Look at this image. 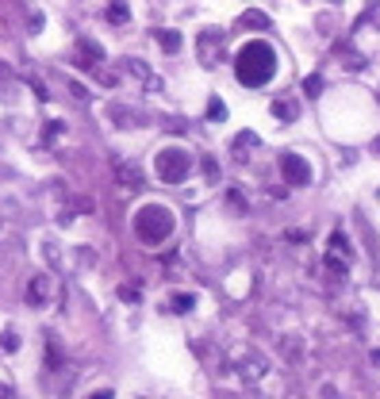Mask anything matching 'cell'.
Wrapping results in <instances>:
<instances>
[{
    "label": "cell",
    "instance_id": "obj_1",
    "mask_svg": "<svg viewBox=\"0 0 380 399\" xmlns=\"http://www.w3.org/2000/svg\"><path fill=\"white\" fill-rule=\"evenodd\" d=\"M234 77L242 88H265L277 77V50L265 39H250L234 54Z\"/></svg>",
    "mask_w": 380,
    "mask_h": 399
},
{
    "label": "cell",
    "instance_id": "obj_2",
    "mask_svg": "<svg viewBox=\"0 0 380 399\" xmlns=\"http://www.w3.org/2000/svg\"><path fill=\"white\" fill-rule=\"evenodd\" d=\"M131 227H135V238L142 246H162V242H169L177 219H173V211L162 207V204H142L135 211V219H131Z\"/></svg>",
    "mask_w": 380,
    "mask_h": 399
},
{
    "label": "cell",
    "instance_id": "obj_3",
    "mask_svg": "<svg viewBox=\"0 0 380 399\" xmlns=\"http://www.w3.org/2000/svg\"><path fill=\"white\" fill-rule=\"evenodd\" d=\"M154 177L162 185H185L192 177V154L185 146H162L154 154Z\"/></svg>",
    "mask_w": 380,
    "mask_h": 399
},
{
    "label": "cell",
    "instance_id": "obj_4",
    "mask_svg": "<svg viewBox=\"0 0 380 399\" xmlns=\"http://www.w3.org/2000/svg\"><path fill=\"white\" fill-rule=\"evenodd\" d=\"M322 265H327V273H331L334 281H342V276L350 273V242H346V234H342V231H334V234H331Z\"/></svg>",
    "mask_w": 380,
    "mask_h": 399
},
{
    "label": "cell",
    "instance_id": "obj_5",
    "mask_svg": "<svg viewBox=\"0 0 380 399\" xmlns=\"http://www.w3.org/2000/svg\"><path fill=\"white\" fill-rule=\"evenodd\" d=\"M281 177H284V185H292V188H307L312 185V166H307V157H300V154H281Z\"/></svg>",
    "mask_w": 380,
    "mask_h": 399
},
{
    "label": "cell",
    "instance_id": "obj_6",
    "mask_svg": "<svg viewBox=\"0 0 380 399\" xmlns=\"http://www.w3.org/2000/svg\"><path fill=\"white\" fill-rule=\"evenodd\" d=\"M54 292H58V288H54V281H50L47 273H35L27 281V296H23V300H27V307H50V303H54Z\"/></svg>",
    "mask_w": 380,
    "mask_h": 399
},
{
    "label": "cell",
    "instance_id": "obj_7",
    "mask_svg": "<svg viewBox=\"0 0 380 399\" xmlns=\"http://www.w3.org/2000/svg\"><path fill=\"white\" fill-rule=\"evenodd\" d=\"M100 62H104V50H100V42L81 39L77 47H73V66H77V69H100Z\"/></svg>",
    "mask_w": 380,
    "mask_h": 399
},
{
    "label": "cell",
    "instance_id": "obj_8",
    "mask_svg": "<svg viewBox=\"0 0 380 399\" xmlns=\"http://www.w3.org/2000/svg\"><path fill=\"white\" fill-rule=\"evenodd\" d=\"M196 50H200V62H204V66H219V62H223V42H219V31H204V35H200V42H196Z\"/></svg>",
    "mask_w": 380,
    "mask_h": 399
},
{
    "label": "cell",
    "instance_id": "obj_9",
    "mask_svg": "<svg viewBox=\"0 0 380 399\" xmlns=\"http://www.w3.org/2000/svg\"><path fill=\"white\" fill-rule=\"evenodd\" d=\"M265 372H269V361L262 357V353H242V357H238V376L242 380H262Z\"/></svg>",
    "mask_w": 380,
    "mask_h": 399
},
{
    "label": "cell",
    "instance_id": "obj_10",
    "mask_svg": "<svg viewBox=\"0 0 380 399\" xmlns=\"http://www.w3.org/2000/svg\"><path fill=\"white\" fill-rule=\"evenodd\" d=\"M296 112H300V107H296L292 100H284V96H281V100H273V116H277V119H284V123H292Z\"/></svg>",
    "mask_w": 380,
    "mask_h": 399
},
{
    "label": "cell",
    "instance_id": "obj_11",
    "mask_svg": "<svg viewBox=\"0 0 380 399\" xmlns=\"http://www.w3.org/2000/svg\"><path fill=\"white\" fill-rule=\"evenodd\" d=\"M104 16H107V23H116V27H119V23L131 20V8H127V4H107Z\"/></svg>",
    "mask_w": 380,
    "mask_h": 399
},
{
    "label": "cell",
    "instance_id": "obj_12",
    "mask_svg": "<svg viewBox=\"0 0 380 399\" xmlns=\"http://www.w3.org/2000/svg\"><path fill=\"white\" fill-rule=\"evenodd\" d=\"M157 42H162L166 54H177V50H181V35H177V31H157Z\"/></svg>",
    "mask_w": 380,
    "mask_h": 399
},
{
    "label": "cell",
    "instance_id": "obj_13",
    "mask_svg": "<svg viewBox=\"0 0 380 399\" xmlns=\"http://www.w3.org/2000/svg\"><path fill=\"white\" fill-rule=\"evenodd\" d=\"M127 69H131V73H135V77L142 81V85H150V88H154V81H150V69H147V62H138V58H127Z\"/></svg>",
    "mask_w": 380,
    "mask_h": 399
},
{
    "label": "cell",
    "instance_id": "obj_14",
    "mask_svg": "<svg viewBox=\"0 0 380 399\" xmlns=\"http://www.w3.org/2000/svg\"><path fill=\"white\" fill-rule=\"evenodd\" d=\"M47 365L50 369L62 365V350H58V338H54V334H47Z\"/></svg>",
    "mask_w": 380,
    "mask_h": 399
},
{
    "label": "cell",
    "instance_id": "obj_15",
    "mask_svg": "<svg viewBox=\"0 0 380 399\" xmlns=\"http://www.w3.org/2000/svg\"><path fill=\"white\" fill-rule=\"evenodd\" d=\"M250 146H257V138H253L250 131H242V135H238V142H234V157L242 162V157H246V150H250Z\"/></svg>",
    "mask_w": 380,
    "mask_h": 399
},
{
    "label": "cell",
    "instance_id": "obj_16",
    "mask_svg": "<svg viewBox=\"0 0 380 399\" xmlns=\"http://www.w3.org/2000/svg\"><path fill=\"white\" fill-rule=\"evenodd\" d=\"M207 119H212V123H219V119H227V107H223V100H219V96L212 100V107H207Z\"/></svg>",
    "mask_w": 380,
    "mask_h": 399
},
{
    "label": "cell",
    "instance_id": "obj_17",
    "mask_svg": "<svg viewBox=\"0 0 380 399\" xmlns=\"http://www.w3.org/2000/svg\"><path fill=\"white\" fill-rule=\"evenodd\" d=\"M0 346H4V350H20V334H16V331H4V334H0Z\"/></svg>",
    "mask_w": 380,
    "mask_h": 399
},
{
    "label": "cell",
    "instance_id": "obj_18",
    "mask_svg": "<svg viewBox=\"0 0 380 399\" xmlns=\"http://www.w3.org/2000/svg\"><path fill=\"white\" fill-rule=\"evenodd\" d=\"M227 204H231L234 211H246V200H242V192H238V188H227Z\"/></svg>",
    "mask_w": 380,
    "mask_h": 399
},
{
    "label": "cell",
    "instance_id": "obj_19",
    "mask_svg": "<svg viewBox=\"0 0 380 399\" xmlns=\"http://www.w3.org/2000/svg\"><path fill=\"white\" fill-rule=\"evenodd\" d=\"M119 173V181H123V185H131V188H142V177L135 173V169H131V173H127V169H116Z\"/></svg>",
    "mask_w": 380,
    "mask_h": 399
},
{
    "label": "cell",
    "instance_id": "obj_20",
    "mask_svg": "<svg viewBox=\"0 0 380 399\" xmlns=\"http://www.w3.org/2000/svg\"><path fill=\"white\" fill-rule=\"evenodd\" d=\"M62 131H66V127H62L58 119H54V123H47V131H42V142H54V138H58Z\"/></svg>",
    "mask_w": 380,
    "mask_h": 399
},
{
    "label": "cell",
    "instance_id": "obj_21",
    "mask_svg": "<svg viewBox=\"0 0 380 399\" xmlns=\"http://www.w3.org/2000/svg\"><path fill=\"white\" fill-rule=\"evenodd\" d=\"M119 300H127V303H138V288H135V284H123V288H119Z\"/></svg>",
    "mask_w": 380,
    "mask_h": 399
},
{
    "label": "cell",
    "instance_id": "obj_22",
    "mask_svg": "<svg viewBox=\"0 0 380 399\" xmlns=\"http://www.w3.org/2000/svg\"><path fill=\"white\" fill-rule=\"evenodd\" d=\"M173 311H192V296H177V300H173Z\"/></svg>",
    "mask_w": 380,
    "mask_h": 399
},
{
    "label": "cell",
    "instance_id": "obj_23",
    "mask_svg": "<svg viewBox=\"0 0 380 399\" xmlns=\"http://www.w3.org/2000/svg\"><path fill=\"white\" fill-rule=\"evenodd\" d=\"M303 88H307V96H315V92L322 88V81L319 77H307V85H303Z\"/></svg>",
    "mask_w": 380,
    "mask_h": 399
},
{
    "label": "cell",
    "instance_id": "obj_24",
    "mask_svg": "<svg viewBox=\"0 0 380 399\" xmlns=\"http://www.w3.org/2000/svg\"><path fill=\"white\" fill-rule=\"evenodd\" d=\"M88 399H116V391H112V388H100V391H92Z\"/></svg>",
    "mask_w": 380,
    "mask_h": 399
},
{
    "label": "cell",
    "instance_id": "obj_25",
    "mask_svg": "<svg viewBox=\"0 0 380 399\" xmlns=\"http://www.w3.org/2000/svg\"><path fill=\"white\" fill-rule=\"evenodd\" d=\"M12 396V388H8V384H0V399H8Z\"/></svg>",
    "mask_w": 380,
    "mask_h": 399
},
{
    "label": "cell",
    "instance_id": "obj_26",
    "mask_svg": "<svg viewBox=\"0 0 380 399\" xmlns=\"http://www.w3.org/2000/svg\"><path fill=\"white\" fill-rule=\"evenodd\" d=\"M377 154H380V138H377Z\"/></svg>",
    "mask_w": 380,
    "mask_h": 399
}]
</instances>
